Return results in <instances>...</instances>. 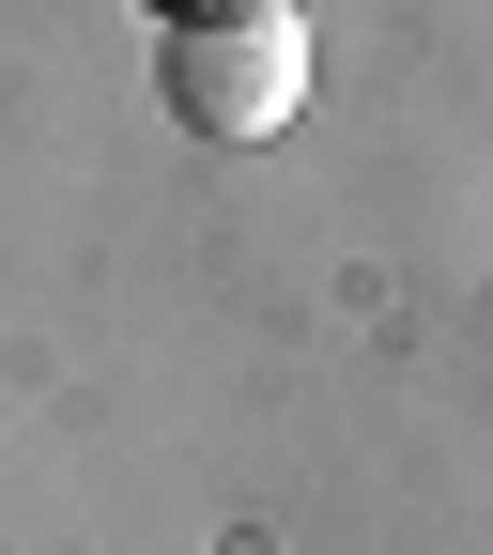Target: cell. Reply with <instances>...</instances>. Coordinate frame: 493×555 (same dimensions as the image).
Wrapping results in <instances>:
<instances>
[{
	"instance_id": "6da1fadb",
	"label": "cell",
	"mask_w": 493,
	"mask_h": 555,
	"mask_svg": "<svg viewBox=\"0 0 493 555\" xmlns=\"http://www.w3.org/2000/svg\"><path fill=\"white\" fill-rule=\"evenodd\" d=\"M155 93H170V124L185 139H277L309 108V16L294 0H200V16L155 47Z\"/></svg>"
},
{
	"instance_id": "7a4b0ae2",
	"label": "cell",
	"mask_w": 493,
	"mask_h": 555,
	"mask_svg": "<svg viewBox=\"0 0 493 555\" xmlns=\"http://www.w3.org/2000/svg\"><path fill=\"white\" fill-rule=\"evenodd\" d=\"M185 16H200V0H185Z\"/></svg>"
}]
</instances>
